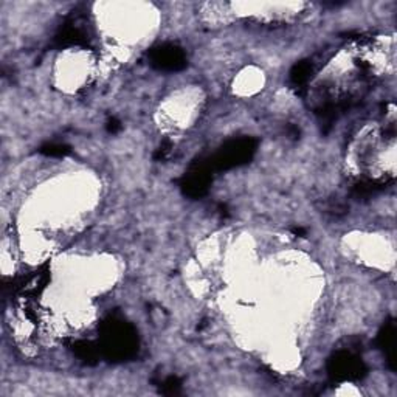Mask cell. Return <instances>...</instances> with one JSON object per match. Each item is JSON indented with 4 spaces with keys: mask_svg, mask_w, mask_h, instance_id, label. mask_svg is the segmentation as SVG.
Returning a JSON list of instances; mask_svg holds the SVG:
<instances>
[{
    "mask_svg": "<svg viewBox=\"0 0 397 397\" xmlns=\"http://www.w3.org/2000/svg\"><path fill=\"white\" fill-rule=\"evenodd\" d=\"M103 353L112 360H126L138 349L135 329L118 315H110L101 326Z\"/></svg>",
    "mask_w": 397,
    "mask_h": 397,
    "instance_id": "obj_1",
    "label": "cell"
},
{
    "mask_svg": "<svg viewBox=\"0 0 397 397\" xmlns=\"http://www.w3.org/2000/svg\"><path fill=\"white\" fill-rule=\"evenodd\" d=\"M256 151V142L251 138H241V140H235L225 144V146L217 152L216 157L210 162L211 168L217 169H230L235 168L237 164H242L248 162L251 155Z\"/></svg>",
    "mask_w": 397,
    "mask_h": 397,
    "instance_id": "obj_2",
    "label": "cell"
},
{
    "mask_svg": "<svg viewBox=\"0 0 397 397\" xmlns=\"http://www.w3.org/2000/svg\"><path fill=\"white\" fill-rule=\"evenodd\" d=\"M329 375L334 380H359L366 374L365 363L353 350H339L328 365Z\"/></svg>",
    "mask_w": 397,
    "mask_h": 397,
    "instance_id": "obj_3",
    "label": "cell"
},
{
    "mask_svg": "<svg viewBox=\"0 0 397 397\" xmlns=\"http://www.w3.org/2000/svg\"><path fill=\"white\" fill-rule=\"evenodd\" d=\"M152 67L162 71H178L187 67V55L174 44H163L149 51Z\"/></svg>",
    "mask_w": 397,
    "mask_h": 397,
    "instance_id": "obj_4",
    "label": "cell"
},
{
    "mask_svg": "<svg viewBox=\"0 0 397 397\" xmlns=\"http://www.w3.org/2000/svg\"><path fill=\"white\" fill-rule=\"evenodd\" d=\"M210 171H211L210 163L203 162L196 163L182 180V188L185 191V194H188L189 197H202L207 193L211 183Z\"/></svg>",
    "mask_w": 397,
    "mask_h": 397,
    "instance_id": "obj_5",
    "label": "cell"
},
{
    "mask_svg": "<svg viewBox=\"0 0 397 397\" xmlns=\"http://www.w3.org/2000/svg\"><path fill=\"white\" fill-rule=\"evenodd\" d=\"M87 39V31L84 26L78 25V19H71L58 33L55 41L59 47H74V45H84Z\"/></svg>",
    "mask_w": 397,
    "mask_h": 397,
    "instance_id": "obj_6",
    "label": "cell"
},
{
    "mask_svg": "<svg viewBox=\"0 0 397 397\" xmlns=\"http://www.w3.org/2000/svg\"><path fill=\"white\" fill-rule=\"evenodd\" d=\"M377 343H379V346L382 348L383 353H385L389 368L394 371L396 369V324L393 320L385 323V326L382 328L379 337H377Z\"/></svg>",
    "mask_w": 397,
    "mask_h": 397,
    "instance_id": "obj_7",
    "label": "cell"
},
{
    "mask_svg": "<svg viewBox=\"0 0 397 397\" xmlns=\"http://www.w3.org/2000/svg\"><path fill=\"white\" fill-rule=\"evenodd\" d=\"M312 71H314L312 62L309 61L298 62L292 69V71H290V79H292V83L295 85H303L309 81L310 76H312Z\"/></svg>",
    "mask_w": 397,
    "mask_h": 397,
    "instance_id": "obj_8",
    "label": "cell"
},
{
    "mask_svg": "<svg viewBox=\"0 0 397 397\" xmlns=\"http://www.w3.org/2000/svg\"><path fill=\"white\" fill-rule=\"evenodd\" d=\"M75 354L79 357V359L89 363H94L98 359V350L96 348L92 345L89 341H78L75 343L74 346Z\"/></svg>",
    "mask_w": 397,
    "mask_h": 397,
    "instance_id": "obj_9",
    "label": "cell"
},
{
    "mask_svg": "<svg viewBox=\"0 0 397 397\" xmlns=\"http://www.w3.org/2000/svg\"><path fill=\"white\" fill-rule=\"evenodd\" d=\"M41 152L45 155H49V157H64V155L69 154L70 148L65 146V144L51 143V144H45V146H42Z\"/></svg>",
    "mask_w": 397,
    "mask_h": 397,
    "instance_id": "obj_10",
    "label": "cell"
},
{
    "mask_svg": "<svg viewBox=\"0 0 397 397\" xmlns=\"http://www.w3.org/2000/svg\"><path fill=\"white\" fill-rule=\"evenodd\" d=\"M180 388L182 383L177 377H168V379L162 383L163 394H178L180 393Z\"/></svg>",
    "mask_w": 397,
    "mask_h": 397,
    "instance_id": "obj_11",
    "label": "cell"
},
{
    "mask_svg": "<svg viewBox=\"0 0 397 397\" xmlns=\"http://www.w3.org/2000/svg\"><path fill=\"white\" fill-rule=\"evenodd\" d=\"M171 143H164L162 144L160 148L157 149V152L154 154V158H157V160H163V158H167L169 155V152H171Z\"/></svg>",
    "mask_w": 397,
    "mask_h": 397,
    "instance_id": "obj_12",
    "label": "cell"
},
{
    "mask_svg": "<svg viewBox=\"0 0 397 397\" xmlns=\"http://www.w3.org/2000/svg\"><path fill=\"white\" fill-rule=\"evenodd\" d=\"M120 129H121V124L118 123L117 120H110V121L108 123V130L112 132V134H115V132H118Z\"/></svg>",
    "mask_w": 397,
    "mask_h": 397,
    "instance_id": "obj_13",
    "label": "cell"
}]
</instances>
